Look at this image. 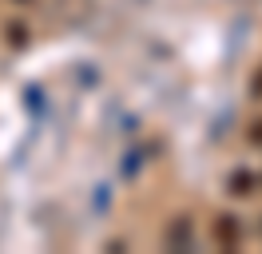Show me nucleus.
Returning <instances> with one entry per match:
<instances>
[{"mask_svg":"<svg viewBox=\"0 0 262 254\" xmlns=\"http://www.w3.org/2000/svg\"><path fill=\"white\" fill-rule=\"evenodd\" d=\"M12 28V44H24V24H8Z\"/></svg>","mask_w":262,"mask_h":254,"instance_id":"f257e3e1","label":"nucleus"},{"mask_svg":"<svg viewBox=\"0 0 262 254\" xmlns=\"http://www.w3.org/2000/svg\"><path fill=\"white\" fill-rule=\"evenodd\" d=\"M219 238H234V222H223V226H219Z\"/></svg>","mask_w":262,"mask_h":254,"instance_id":"f03ea898","label":"nucleus"}]
</instances>
